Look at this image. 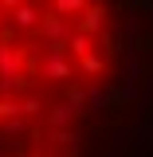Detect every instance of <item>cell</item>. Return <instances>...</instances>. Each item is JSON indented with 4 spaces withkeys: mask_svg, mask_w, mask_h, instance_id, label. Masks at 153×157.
<instances>
[{
    "mask_svg": "<svg viewBox=\"0 0 153 157\" xmlns=\"http://www.w3.org/2000/svg\"><path fill=\"white\" fill-rule=\"evenodd\" d=\"M78 16H82L78 20V32H90V36H94V32L106 28V8H98V4H86Z\"/></svg>",
    "mask_w": 153,
    "mask_h": 157,
    "instance_id": "277c9868",
    "label": "cell"
},
{
    "mask_svg": "<svg viewBox=\"0 0 153 157\" xmlns=\"http://www.w3.org/2000/svg\"><path fill=\"white\" fill-rule=\"evenodd\" d=\"M39 75L47 78V82H67V78H75V63H67L63 59V47H47L43 59H39Z\"/></svg>",
    "mask_w": 153,
    "mask_h": 157,
    "instance_id": "6da1fadb",
    "label": "cell"
},
{
    "mask_svg": "<svg viewBox=\"0 0 153 157\" xmlns=\"http://www.w3.org/2000/svg\"><path fill=\"white\" fill-rule=\"evenodd\" d=\"M90 0H55V12L59 16H75V12H82Z\"/></svg>",
    "mask_w": 153,
    "mask_h": 157,
    "instance_id": "8992f818",
    "label": "cell"
},
{
    "mask_svg": "<svg viewBox=\"0 0 153 157\" xmlns=\"http://www.w3.org/2000/svg\"><path fill=\"white\" fill-rule=\"evenodd\" d=\"M39 39H43V47H67V39H71V24L63 16H43L39 20Z\"/></svg>",
    "mask_w": 153,
    "mask_h": 157,
    "instance_id": "7a4b0ae2",
    "label": "cell"
},
{
    "mask_svg": "<svg viewBox=\"0 0 153 157\" xmlns=\"http://www.w3.org/2000/svg\"><path fill=\"white\" fill-rule=\"evenodd\" d=\"M16 4H20V0H0V8H4V12H12Z\"/></svg>",
    "mask_w": 153,
    "mask_h": 157,
    "instance_id": "52a82bcc",
    "label": "cell"
},
{
    "mask_svg": "<svg viewBox=\"0 0 153 157\" xmlns=\"http://www.w3.org/2000/svg\"><path fill=\"white\" fill-rule=\"evenodd\" d=\"M8 16H12V24H16L20 32H36V28H39V20H43V12H39L36 4L20 0V4L12 8V12H8Z\"/></svg>",
    "mask_w": 153,
    "mask_h": 157,
    "instance_id": "3957f363",
    "label": "cell"
},
{
    "mask_svg": "<svg viewBox=\"0 0 153 157\" xmlns=\"http://www.w3.org/2000/svg\"><path fill=\"white\" fill-rule=\"evenodd\" d=\"M78 75H106V59H98L94 51H86V55H78Z\"/></svg>",
    "mask_w": 153,
    "mask_h": 157,
    "instance_id": "5b68a950",
    "label": "cell"
}]
</instances>
